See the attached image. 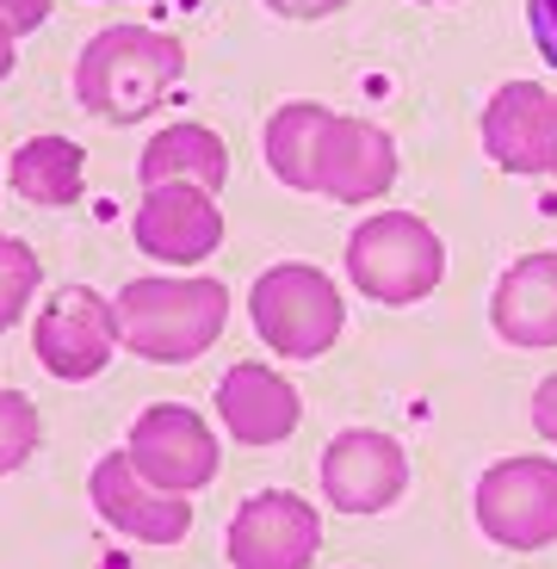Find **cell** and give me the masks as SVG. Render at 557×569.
I'll use <instances>...</instances> for the list:
<instances>
[{
	"label": "cell",
	"instance_id": "cell-1",
	"mask_svg": "<svg viewBox=\"0 0 557 569\" xmlns=\"http://www.w3.org/2000/svg\"><path fill=\"white\" fill-rule=\"evenodd\" d=\"M180 69H186V50L168 31L112 26L74 62V100L93 118H106V124H137L173 93Z\"/></svg>",
	"mask_w": 557,
	"mask_h": 569
},
{
	"label": "cell",
	"instance_id": "cell-2",
	"mask_svg": "<svg viewBox=\"0 0 557 569\" xmlns=\"http://www.w3.org/2000/svg\"><path fill=\"white\" fill-rule=\"evenodd\" d=\"M229 291L217 279H130L118 291V335L137 359L186 366L223 335Z\"/></svg>",
	"mask_w": 557,
	"mask_h": 569
},
{
	"label": "cell",
	"instance_id": "cell-3",
	"mask_svg": "<svg viewBox=\"0 0 557 569\" xmlns=\"http://www.w3.org/2000/svg\"><path fill=\"white\" fill-rule=\"evenodd\" d=\"M446 272V248L421 217L378 211L347 236V279L378 303H415L428 298Z\"/></svg>",
	"mask_w": 557,
	"mask_h": 569
},
{
	"label": "cell",
	"instance_id": "cell-4",
	"mask_svg": "<svg viewBox=\"0 0 557 569\" xmlns=\"http://www.w3.org/2000/svg\"><path fill=\"white\" fill-rule=\"evenodd\" d=\"M248 310H255V335L279 359H316L341 335V291L329 284V272L304 267V260L260 272Z\"/></svg>",
	"mask_w": 557,
	"mask_h": 569
},
{
	"label": "cell",
	"instance_id": "cell-5",
	"mask_svg": "<svg viewBox=\"0 0 557 569\" xmlns=\"http://www.w3.org/2000/svg\"><path fill=\"white\" fill-rule=\"evenodd\" d=\"M477 527L508 551H539L557 539V465L551 458H501L477 483Z\"/></svg>",
	"mask_w": 557,
	"mask_h": 569
},
{
	"label": "cell",
	"instance_id": "cell-6",
	"mask_svg": "<svg viewBox=\"0 0 557 569\" xmlns=\"http://www.w3.org/2000/svg\"><path fill=\"white\" fill-rule=\"evenodd\" d=\"M31 341H38V359H43L50 378L87 385V378L106 371L112 347H125V335H118V303H106L100 291H87V284H62L57 298L43 303Z\"/></svg>",
	"mask_w": 557,
	"mask_h": 569
},
{
	"label": "cell",
	"instance_id": "cell-7",
	"mask_svg": "<svg viewBox=\"0 0 557 569\" xmlns=\"http://www.w3.org/2000/svg\"><path fill=\"white\" fill-rule=\"evenodd\" d=\"M125 458L137 465V477L168 496H192L217 477V440L205 415H192L186 402H156V409L137 415L125 440Z\"/></svg>",
	"mask_w": 557,
	"mask_h": 569
},
{
	"label": "cell",
	"instance_id": "cell-8",
	"mask_svg": "<svg viewBox=\"0 0 557 569\" xmlns=\"http://www.w3.org/2000/svg\"><path fill=\"white\" fill-rule=\"evenodd\" d=\"M316 551H322V520L291 489L248 496L229 520V563L236 569H310Z\"/></svg>",
	"mask_w": 557,
	"mask_h": 569
},
{
	"label": "cell",
	"instance_id": "cell-9",
	"mask_svg": "<svg viewBox=\"0 0 557 569\" xmlns=\"http://www.w3.org/2000/svg\"><path fill=\"white\" fill-rule=\"evenodd\" d=\"M390 180H397V142H390L385 130L366 124V118H341V112L322 118L310 192L359 204V199H385Z\"/></svg>",
	"mask_w": 557,
	"mask_h": 569
},
{
	"label": "cell",
	"instance_id": "cell-10",
	"mask_svg": "<svg viewBox=\"0 0 557 569\" xmlns=\"http://www.w3.org/2000/svg\"><path fill=\"white\" fill-rule=\"evenodd\" d=\"M137 248L149 260H168V267H199L217 242H223V211H217V192L205 186H186V180H168V186H149L137 217Z\"/></svg>",
	"mask_w": 557,
	"mask_h": 569
},
{
	"label": "cell",
	"instance_id": "cell-11",
	"mask_svg": "<svg viewBox=\"0 0 557 569\" xmlns=\"http://www.w3.org/2000/svg\"><path fill=\"white\" fill-rule=\"evenodd\" d=\"M409 489V458L390 433L371 427H347L322 452V496L341 513H385L390 501Z\"/></svg>",
	"mask_w": 557,
	"mask_h": 569
},
{
	"label": "cell",
	"instance_id": "cell-12",
	"mask_svg": "<svg viewBox=\"0 0 557 569\" xmlns=\"http://www.w3.org/2000/svg\"><path fill=\"white\" fill-rule=\"evenodd\" d=\"M87 496H93V513H100L106 527L130 532L137 545H180L186 532H192V501L168 496V489H156V483H143L125 452H112V458L93 465Z\"/></svg>",
	"mask_w": 557,
	"mask_h": 569
},
{
	"label": "cell",
	"instance_id": "cell-13",
	"mask_svg": "<svg viewBox=\"0 0 557 569\" xmlns=\"http://www.w3.org/2000/svg\"><path fill=\"white\" fill-rule=\"evenodd\" d=\"M484 149L508 173H557V93L539 81H508L484 106Z\"/></svg>",
	"mask_w": 557,
	"mask_h": 569
},
{
	"label": "cell",
	"instance_id": "cell-14",
	"mask_svg": "<svg viewBox=\"0 0 557 569\" xmlns=\"http://www.w3.org/2000/svg\"><path fill=\"white\" fill-rule=\"evenodd\" d=\"M217 415H223V427L242 446H279L291 427H298L304 402L279 371H267V366L248 359V366L223 371V385H217Z\"/></svg>",
	"mask_w": 557,
	"mask_h": 569
},
{
	"label": "cell",
	"instance_id": "cell-15",
	"mask_svg": "<svg viewBox=\"0 0 557 569\" xmlns=\"http://www.w3.org/2000/svg\"><path fill=\"white\" fill-rule=\"evenodd\" d=\"M489 322L508 347H557V254H527L501 272Z\"/></svg>",
	"mask_w": 557,
	"mask_h": 569
},
{
	"label": "cell",
	"instance_id": "cell-16",
	"mask_svg": "<svg viewBox=\"0 0 557 569\" xmlns=\"http://www.w3.org/2000/svg\"><path fill=\"white\" fill-rule=\"evenodd\" d=\"M137 173H143V192H149V186H168V180H186V186L217 192V186H223V173H229V149H223V137H217V130H205V124H168L143 149Z\"/></svg>",
	"mask_w": 557,
	"mask_h": 569
},
{
	"label": "cell",
	"instance_id": "cell-17",
	"mask_svg": "<svg viewBox=\"0 0 557 569\" xmlns=\"http://www.w3.org/2000/svg\"><path fill=\"white\" fill-rule=\"evenodd\" d=\"M87 180V156L69 137H31L13 149V192L31 204H74Z\"/></svg>",
	"mask_w": 557,
	"mask_h": 569
},
{
	"label": "cell",
	"instance_id": "cell-18",
	"mask_svg": "<svg viewBox=\"0 0 557 569\" xmlns=\"http://www.w3.org/2000/svg\"><path fill=\"white\" fill-rule=\"evenodd\" d=\"M322 118H329V106H310V100H291V106H279V112L267 118V168L286 186H298V192H310Z\"/></svg>",
	"mask_w": 557,
	"mask_h": 569
},
{
	"label": "cell",
	"instance_id": "cell-19",
	"mask_svg": "<svg viewBox=\"0 0 557 569\" xmlns=\"http://www.w3.org/2000/svg\"><path fill=\"white\" fill-rule=\"evenodd\" d=\"M38 279H43V267H38V254H31L19 236H0V335L26 316V303H31V291H38Z\"/></svg>",
	"mask_w": 557,
	"mask_h": 569
},
{
	"label": "cell",
	"instance_id": "cell-20",
	"mask_svg": "<svg viewBox=\"0 0 557 569\" xmlns=\"http://www.w3.org/2000/svg\"><path fill=\"white\" fill-rule=\"evenodd\" d=\"M31 452H38V409L19 390H0V477L19 470Z\"/></svg>",
	"mask_w": 557,
	"mask_h": 569
},
{
	"label": "cell",
	"instance_id": "cell-21",
	"mask_svg": "<svg viewBox=\"0 0 557 569\" xmlns=\"http://www.w3.org/2000/svg\"><path fill=\"white\" fill-rule=\"evenodd\" d=\"M43 19H50V0H0V26L13 31H38Z\"/></svg>",
	"mask_w": 557,
	"mask_h": 569
},
{
	"label": "cell",
	"instance_id": "cell-22",
	"mask_svg": "<svg viewBox=\"0 0 557 569\" xmlns=\"http://www.w3.org/2000/svg\"><path fill=\"white\" fill-rule=\"evenodd\" d=\"M533 13V38H539V57L557 69V0H527Z\"/></svg>",
	"mask_w": 557,
	"mask_h": 569
},
{
	"label": "cell",
	"instance_id": "cell-23",
	"mask_svg": "<svg viewBox=\"0 0 557 569\" xmlns=\"http://www.w3.org/2000/svg\"><path fill=\"white\" fill-rule=\"evenodd\" d=\"M533 427H539L545 440L557 446V371H551V378H545L539 390H533Z\"/></svg>",
	"mask_w": 557,
	"mask_h": 569
},
{
	"label": "cell",
	"instance_id": "cell-24",
	"mask_svg": "<svg viewBox=\"0 0 557 569\" xmlns=\"http://www.w3.org/2000/svg\"><path fill=\"white\" fill-rule=\"evenodd\" d=\"M267 7L286 19H329V13H341L347 0H267Z\"/></svg>",
	"mask_w": 557,
	"mask_h": 569
},
{
	"label": "cell",
	"instance_id": "cell-25",
	"mask_svg": "<svg viewBox=\"0 0 557 569\" xmlns=\"http://www.w3.org/2000/svg\"><path fill=\"white\" fill-rule=\"evenodd\" d=\"M7 74H13V31L0 26V81H7Z\"/></svg>",
	"mask_w": 557,
	"mask_h": 569
}]
</instances>
